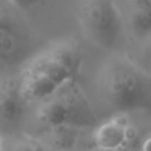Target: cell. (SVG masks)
Listing matches in <instances>:
<instances>
[{
    "mask_svg": "<svg viewBox=\"0 0 151 151\" xmlns=\"http://www.w3.org/2000/svg\"><path fill=\"white\" fill-rule=\"evenodd\" d=\"M82 61V48L78 40L66 37L49 42L25 61L17 74L28 102L39 104L64 83L77 80Z\"/></svg>",
    "mask_w": 151,
    "mask_h": 151,
    "instance_id": "6da1fadb",
    "label": "cell"
},
{
    "mask_svg": "<svg viewBox=\"0 0 151 151\" xmlns=\"http://www.w3.org/2000/svg\"><path fill=\"white\" fill-rule=\"evenodd\" d=\"M97 89L105 104L118 114L151 110V74L127 57L113 56L105 61Z\"/></svg>",
    "mask_w": 151,
    "mask_h": 151,
    "instance_id": "7a4b0ae2",
    "label": "cell"
},
{
    "mask_svg": "<svg viewBox=\"0 0 151 151\" xmlns=\"http://www.w3.org/2000/svg\"><path fill=\"white\" fill-rule=\"evenodd\" d=\"M36 121L44 130L57 126L77 129L94 127L99 125L97 114L89 98L77 80H72L39 102Z\"/></svg>",
    "mask_w": 151,
    "mask_h": 151,
    "instance_id": "3957f363",
    "label": "cell"
},
{
    "mask_svg": "<svg viewBox=\"0 0 151 151\" xmlns=\"http://www.w3.org/2000/svg\"><path fill=\"white\" fill-rule=\"evenodd\" d=\"M77 20L85 37L102 49L117 47L122 36L123 21L115 1L86 0L76 7Z\"/></svg>",
    "mask_w": 151,
    "mask_h": 151,
    "instance_id": "277c9868",
    "label": "cell"
},
{
    "mask_svg": "<svg viewBox=\"0 0 151 151\" xmlns=\"http://www.w3.org/2000/svg\"><path fill=\"white\" fill-rule=\"evenodd\" d=\"M135 135H138V131L130 125L126 114H118L106 122L99 123L93 130L91 138L97 149L118 151Z\"/></svg>",
    "mask_w": 151,
    "mask_h": 151,
    "instance_id": "5b68a950",
    "label": "cell"
},
{
    "mask_svg": "<svg viewBox=\"0 0 151 151\" xmlns=\"http://www.w3.org/2000/svg\"><path fill=\"white\" fill-rule=\"evenodd\" d=\"M123 29L137 41L151 40V0H130L117 3Z\"/></svg>",
    "mask_w": 151,
    "mask_h": 151,
    "instance_id": "8992f818",
    "label": "cell"
},
{
    "mask_svg": "<svg viewBox=\"0 0 151 151\" xmlns=\"http://www.w3.org/2000/svg\"><path fill=\"white\" fill-rule=\"evenodd\" d=\"M17 76H5L0 78V119L3 122H17L28 106Z\"/></svg>",
    "mask_w": 151,
    "mask_h": 151,
    "instance_id": "52a82bcc",
    "label": "cell"
},
{
    "mask_svg": "<svg viewBox=\"0 0 151 151\" xmlns=\"http://www.w3.org/2000/svg\"><path fill=\"white\" fill-rule=\"evenodd\" d=\"M24 29L12 16L0 13V65H9L20 58L27 48Z\"/></svg>",
    "mask_w": 151,
    "mask_h": 151,
    "instance_id": "ba28073f",
    "label": "cell"
},
{
    "mask_svg": "<svg viewBox=\"0 0 151 151\" xmlns=\"http://www.w3.org/2000/svg\"><path fill=\"white\" fill-rule=\"evenodd\" d=\"M81 129L72 126H57L45 130L48 146L56 151H72L77 145Z\"/></svg>",
    "mask_w": 151,
    "mask_h": 151,
    "instance_id": "9c48e42d",
    "label": "cell"
},
{
    "mask_svg": "<svg viewBox=\"0 0 151 151\" xmlns=\"http://www.w3.org/2000/svg\"><path fill=\"white\" fill-rule=\"evenodd\" d=\"M1 151H48V147L40 139L29 135H15L1 138Z\"/></svg>",
    "mask_w": 151,
    "mask_h": 151,
    "instance_id": "30bf717a",
    "label": "cell"
},
{
    "mask_svg": "<svg viewBox=\"0 0 151 151\" xmlns=\"http://www.w3.org/2000/svg\"><path fill=\"white\" fill-rule=\"evenodd\" d=\"M118 151H141V141H139V135H135L134 138H131L122 149Z\"/></svg>",
    "mask_w": 151,
    "mask_h": 151,
    "instance_id": "8fae6325",
    "label": "cell"
},
{
    "mask_svg": "<svg viewBox=\"0 0 151 151\" xmlns=\"http://www.w3.org/2000/svg\"><path fill=\"white\" fill-rule=\"evenodd\" d=\"M141 151H151V135L141 142Z\"/></svg>",
    "mask_w": 151,
    "mask_h": 151,
    "instance_id": "7c38bea8",
    "label": "cell"
},
{
    "mask_svg": "<svg viewBox=\"0 0 151 151\" xmlns=\"http://www.w3.org/2000/svg\"><path fill=\"white\" fill-rule=\"evenodd\" d=\"M88 151H105V150H99V149H97V147H93V149H90Z\"/></svg>",
    "mask_w": 151,
    "mask_h": 151,
    "instance_id": "4fadbf2b",
    "label": "cell"
},
{
    "mask_svg": "<svg viewBox=\"0 0 151 151\" xmlns=\"http://www.w3.org/2000/svg\"><path fill=\"white\" fill-rule=\"evenodd\" d=\"M0 145H1V137H0Z\"/></svg>",
    "mask_w": 151,
    "mask_h": 151,
    "instance_id": "5bb4252c",
    "label": "cell"
},
{
    "mask_svg": "<svg viewBox=\"0 0 151 151\" xmlns=\"http://www.w3.org/2000/svg\"><path fill=\"white\" fill-rule=\"evenodd\" d=\"M0 151H1V150H0Z\"/></svg>",
    "mask_w": 151,
    "mask_h": 151,
    "instance_id": "9a60e30c",
    "label": "cell"
}]
</instances>
